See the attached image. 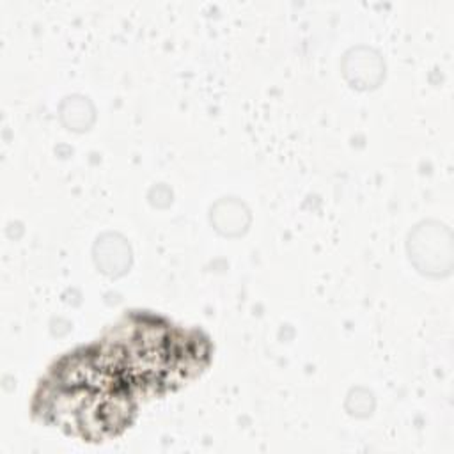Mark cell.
Returning a JSON list of instances; mask_svg holds the SVG:
<instances>
[{
  "label": "cell",
  "instance_id": "obj_1",
  "mask_svg": "<svg viewBox=\"0 0 454 454\" xmlns=\"http://www.w3.org/2000/svg\"><path fill=\"white\" fill-rule=\"evenodd\" d=\"M410 261L427 275H445L452 266L450 232L438 222H422L408 238Z\"/></svg>",
  "mask_w": 454,
  "mask_h": 454
},
{
  "label": "cell",
  "instance_id": "obj_2",
  "mask_svg": "<svg viewBox=\"0 0 454 454\" xmlns=\"http://www.w3.org/2000/svg\"><path fill=\"white\" fill-rule=\"evenodd\" d=\"M342 73L353 87L372 89L380 85L385 74V64L378 51L365 46H356L344 55Z\"/></svg>",
  "mask_w": 454,
  "mask_h": 454
},
{
  "label": "cell",
  "instance_id": "obj_3",
  "mask_svg": "<svg viewBox=\"0 0 454 454\" xmlns=\"http://www.w3.org/2000/svg\"><path fill=\"white\" fill-rule=\"evenodd\" d=\"M96 266L110 277L122 275L131 262V248L121 234L106 232L94 243Z\"/></svg>",
  "mask_w": 454,
  "mask_h": 454
},
{
  "label": "cell",
  "instance_id": "obj_4",
  "mask_svg": "<svg viewBox=\"0 0 454 454\" xmlns=\"http://www.w3.org/2000/svg\"><path fill=\"white\" fill-rule=\"evenodd\" d=\"M211 223L223 236H239L250 223V213L241 200L225 197L211 206Z\"/></svg>",
  "mask_w": 454,
  "mask_h": 454
},
{
  "label": "cell",
  "instance_id": "obj_5",
  "mask_svg": "<svg viewBox=\"0 0 454 454\" xmlns=\"http://www.w3.org/2000/svg\"><path fill=\"white\" fill-rule=\"evenodd\" d=\"M60 119L69 129H89L94 122V106L83 96H69L60 105Z\"/></svg>",
  "mask_w": 454,
  "mask_h": 454
}]
</instances>
